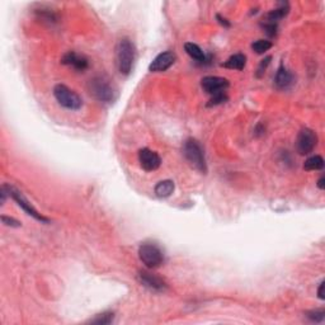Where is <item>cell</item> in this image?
<instances>
[{"label": "cell", "instance_id": "1", "mask_svg": "<svg viewBox=\"0 0 325 325\" xmlns=\"http://www.w3.org/2000/svg\"><path fill=\"white\" fill-rule=\"evenodd\" d=\"M183 156L187 163L201 174L207 173V163H206L205 152L196 139H188L183 144Z\"/></svg>", "mask_w": 325, "mask_h": 325}, {"label": "cell", "instance_id": "2", "mask_svg": "<svg viewBox=\"0 0 325 325\" xmlns=\"http://www.w3.org/2000/svg\"><path fill=\"white\" fill-rule=\"evenodd\" d=\"M117 67L123 75H129L132 70L133 63L136 59L135 44L129 38H122L118 41L116 48Z\"/></svg>", "mask_w": 325, "mask_h": 325}, {"label": "cell", "instance_id": "3", "mask_svg": "<svg viewBox=\"0 0 325 325\" xmlns=\"http://www.w3.org/2000/svg\"><path fill=\"white\" fill-rule=\"evenodd\" d=\"M89 90L95 99L103 103H112L116 99V89L105 76H95L90 79Z\"/></svg>", "mask_w": 325, "mask_h": 325}, {"label": "cell", "instance_id": "4", "mask_svg": "<svg viewBox=\"0 0 325 325\" xmlns=\"http://www.w3.org/2000/svg\"><path fill=\"white\" fill-rule=\"evenodd\" d=\"M139 258L148 268H158L164 262V253L155 243H144L139 248Z\"/></svg>", "mask_w": 325, "mask_h": 325}, {"label": "cell", "instance_id": "5", "mask_svg": "<svg viewBox=\"0 0 325 325\" xmlns=\"http://www.w3.org/2000/svg\"><path fill=\"white\" fill-rule=\"evenodd\" d=\"M54 97L61 107L70 110H78L83 107V99L79 94L64 84H57L54 88Z\"/></svg>", "mask_w": 325, "mask_h": 325}, {"label": "cell", "instance_id": "6", "mask_svg": "<svg viewBox=\"0 0 325 325\" xmlns=\"http://www.w3.org/2000/svg\"><path fill=\"white\" fill-rule=\"evenodd\" d=\"M5 188H6V191H8V195H9V196L12 197L14 201H16L17 205H18L19 207H21V209H22L25 214H27V215L32 216V217L35 218V220L40 221V222H42V224H50V218L44 217L43 215H41V214H40V212H38L37 210H36L35 207L31 205V203H29L28 199L23 196L21 191H18L13 186H6V184H5Z\"/></svg>", "mask_w": 325, "mask_h": 325}, {"label": "cell", "instance_id": "7", "mask_svg": "<svg viewBox=\"0 0 325 325\" xmlns=\"http://www.w3.org/2000/svg\"><path fill=\"white\" fill-rule=\"evenodd\" d=\"M318 145V136L311 129H303L297 135L296 149L297 152L301 155H307L314 152V149Z\"/></svg>", "mask_w": 325, "mask_h": 325}, {"label": "cell", "instance_id": "8", "mask_svg": "<svg viewBox=\"0 0 325 325\" xmlns=\"http://www.w3.org/2000/svg\"><path fill=\"white\" fill-rule=\"evenodd\" d=\"M229 86H230L229 80L226 78H221V76H205L201 80V87H202L203 92L210 95L225 93Z\"/></svg>", "mask_w": 325, "mask_h": 325}, {"label": "cell", "instance_id": "9", "mask_svg": "<svg viewBox=\"0 0 325 325\" xmlns=\"http://www.w3.org/2000/svg\"><path fill=\"white\" fill-rule=\"evenodd\" d=\"M137 278H139L140 283L149 290L155 291V292H163L167 290V283L164 280L154 273H150L148 271H140Z\"/></svg>", "mask_w": 325, "mask_h": 325}, {"label": "cell", "instance_id": "10", "mask_svg": "<svg viewBox=\"0 0 325 325\" xmlns=\"http://www.w3.org/2000/svg\"><path fill=\"white\" fill-rule=\"evenodd\" d=\"M139 161L140 165L144 171L146 172H154L156 171L161 164V158L159 154L145 148L141 149L139 152Z\"/></svg>", "mask_w": 325, "mask_h": 325}, {"label": "cell", "instance_id": "11", "mask_svg": "<svg viewBox=\"0 0 325 325\" xmlns=\"http://www.w3.org/2000/svg\"><path fill=\"white\" fill-rule=\"evenodd\" d=\"M175 54L172 52V51H165V52H161L158 56L155 57L154 60L152 61L149 70L152 71V73H163L165 70H168L169 67L175 63Z\"/></svg>", "mask_w": 325, "mask_h": 325}, {"label": "cell", "instance_id": "12", "mask_svg": "<svg viewBox=\"0 0 325 325\" xmlns=\"http://www.w3.org/2000/svg\"><path fill=\"white\" fill-rule=\"evenodd\" d=\"M61 64L74 67L78 71H84L89 66L88 59L86 56H83V55L76 54L74 51H70V52L64 55L63 59H61Z\"/></svg>", "mask_w": 325, "mask_h": 325}, {"label": "cell", "instance_id": "13", "mask_svg": "<svg viewBox=\"0 0 325 325\" xmlns=\"http://www.w3.org/2000/svg\"><path fill=\"white\" fill-rule=\"evenodd\" d=\"M295 82L294 74L291 73L290 70L286 66L281 65L278 67L277 73L275 76V84L278 89H288Z\"/></svg>", "mask_w": 325, "mask_h": 325}, {"label": "cell", "instance_id": "14", "mask_svg": "<svg viewBox=\"0 0 325 325\" xmlns=\"http://www.w3.org/2000/svg\"><path fill=\"white\" fill-rule=\"evenodd\" d=\"M288 10H290V5H288V3H280L278 4L277 9L271 10V12L265 14L262 23L278 25V22H280L282 18H284V17L287 16Z\"/></svg>", "mask_w": 325, "mask_h": 325}, {"label": "cell", "instance_id": "15", "mask_svg": "<svg viewBox=\"0 0 325 325\" xmlns=\"http://www.w3.org/2000/svg\"><path fill=\"white\" fill-rule=\"evenodd\" d=\"M174 188H175V186H174L173 180H161V182H159V183L155 186L154 192L159 198H167V197L173 195Z\"/></svg>", "mask_w": 325, "mask_h": 325}, {"label": "cell", "instance_id": "16", "mask_svg": "<svg viewBox=\"0 0 325 325\" xmlns=\"http://www.w3.org/2000/svg\"><path fill=\"white\" fill-rule=\"evenodd\" d=\"M246 56L244 54H235L225 61L224 66L231 70H243L245 67Z\"/></svg>", "mask_w": 325, "mask_h": 325}, {"label": "cell", "instance_id": "17", "mask_svg": "<svg viewBox=\"0 0 325 325\" xmlns=\"http://www.w3.org/2000/svg\"><path fill=\"white\" fill-rule=\"evenodd\" d=\"M184 50L191 57H192L193 60H196L197 63H203L206 60V55L201 47H199L198 44L192 43V42H187L184 43Z\"/></svg>", "mask_w": 325, "mask_h": 325}, {"label": "cell", "instance_id": "18", "mask_svg": "<svg viewBox=\"0 0 325 325\" xmlns=\"http://www.w3.org/2000/svg\"><path fill=\"white\" fill-rule=\"evenodd\" d=\"M36 16H37L38 19H41L42 22L48 23V24H54V23H57V21H59L56 13L50 9H43V8L36 10Z\"/></svg>", "mask_w": 325, "mask_h": 325}, {"label": "cell", "instance_id": "19", "mask_svg": "<svg viewBox=\"0 0 325 325\" xmlns=\"http://www.w3.org/2000/svg\"><path fill=\"white\" fill-rule=\"evenodd\" d=\"M324 168V159L320 155H315L311 158L307 159L303 164V169L305 171H322Z\"/></svg>", "mask_w": 325, "mask_h": 325}, {"label": "cell", "instance_id": "20", "mask_svg": "<svg viewBox=\"0 0 325 325\" xmlns=\"http://www.w3.org/2000/svg\"><path fill=\"white\" fill-rule=\"evenodd\" d=\"M113 320H114V314L110 313V311H105V313L95 315V318H93L89 323L95 325H109L113 323Z\"/></svg>", "mask_w": 325, "mask_h": 325}, {"label": "cell", "instance_id": "21", "mask_svg": "<svg viewBox=\"0 0 325 325\" xmlns=\"http://www.w3.org/2000/svg\"><path fill=\"white\" fill-rule=\"evenodd\" d=\"M272 47V42L267 41V40H258L254 43L252 44V50L256 52V54H264L269 48Z\"/></svg>", "mask_w": 325, "mask_h": 325}, {"label": "cell", "instance_id": "22", "mask_svg": "<svg viewBox=\"0 0 325 325\" xmlns=\"http://www.w3.org/2000/svg\"><path fill=\"white\" fill-rule=\"evenodd\" d=\"M306 316L309 318L311 322L315 323H322L325 319V311L323 309L320 310H311V311H307Z\"/></svg>", "mask_w": 325, "mask_h": 325}, {"label": "cell", "instance_id": "23", "mask_svg": "<svg viewBox=\"0 0 325 325\" xmlns=\"http://www.w3.org/2000/svg\"><path fill=\"white\" fill-rule=\"evenodd\" d=\"M271 60H272V57L267 56L265 59H263V60L259 63V66H258V69H257V78H262V76L264 75L265 70H267L268 65L271 64Z\"/></svg>", "mask_w": 325, "mask_h": 325}, {"label": "cell", "instance_id": "24", "mask_svg": "<svg viewBox=\"0 0 325 325\" xmlns=\"http://www.w3.org/2000/svg\"><path fill=\"white\" fill-rule=\"evenodd\" d=\"M226 101H227V95L225 94V93H220V94L212 95V98L210 99V103L207 106H209V107H212V106L222 105V103H225Z\"/></svg>", "mask_w": 325, "mask_h": 325}, {"label": "cell", "instance_id": "25", "mask_svg": "<svg viewBox=\"0 0 325 325\" xmlns=\"http://www.w3.org/2000/svg\"><path fill=\"white\" fill-rule=\"evenodd\" d=\"M1 221H3V224L5 226H10V227H21V222L18 220L13 217H8V216L3 215L1 216Z\"/></svg>", "mask_w": 325, "mask_h": 325}, {"label": "cell", "instance_id": "26", "mask_svg": "<svg viewBox=\"0 0 325 325\" xmlns=\"http://www.w3.org/2000/svg\"><path fill=\"white\" fill-rule=\"evenodd\" d=\"M216 19H217L218 23H220L221 25H224V27H226V28H229V27H230V22H229L226 18H224V17H221L220 14H217V16H216Z\"/></svg>", "mask_w": 325, "mask_h": 325}, {"label": "cell", "instance_id": "27", "mask_svg": "<svg viewBox=\"0 0 325 325\" xmlns=\"http://www.w3.org/2000/svg\"><path fill=\"white\" fill-rule=\"evenodd\" d=\"M324 286H325V282L323 281L322 283L319 284V288H318V297H319L320 300H324V299H325V295H324Z\"/></svg>", "mask_w": 325, "mask_h": 325}, {"label": "cell", "instance_id": "28", "mask_svg": "<svg viewBox=\"0 0 325 325\" xmlns=\"http://www.w3.org/2000/svg\"><path fill=\"white\" fill-rule=\"evenodd\" d=\"M6 195H8V191H6V188H5V184H4V186L1 187V191H0V197H1V199H0V203H1V205H4V202H5Z\"/></svg>", "mask_w": 325, "mask_h": 325}, {"label": "cell", "instance_id": "29", "mask_svg": "<svg viewBox=\"0 0 325 325\" xmlns=\"http://www.w3.org/2000/svg\"><path fill=\"white\" fill-rule=\"evenodd\" d=\"M318 187H319L320 190H324L325 188V178L322 177L319 180H318Z\"/></svg>", "mask_w": 325, "mask_h": 325}]
</instances>
